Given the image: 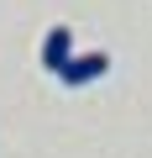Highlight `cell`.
<instances>
[{"label": "cell", "mask_w": 152, "mask_h": 158, "mask_svg": "<svg viewBox=\"0 0 152 158\" xmlns=\"http://www.w3.org/2000/svg\"><path fill=\"white\" fill-rule=\"evenodd\" d=\"M68 63H73V32H68V27H53V32L42 37V69L63 79Z\"/></svg>", "instance_id": "6da1fadb"}, {"label": "cell", "mask_w": 152, "mask_h": 158, "mask_svg": "<svg viewBox=\"0 0 152 158\" xmlns=\"http://www.w3.org/2000/svg\"><path fill=\"white\" fill-rule=\"evenodd\" d=\"M105 74H110V58L105 53H73V63L63 69V85L84 90V85H95V79H105Z\"/></svg>", "instance_id": "7a4b0ae2"}]
</instances>
